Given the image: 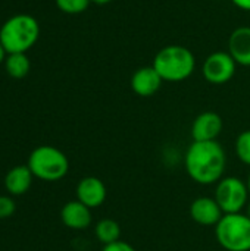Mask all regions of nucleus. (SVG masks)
<instances>
[{
    "label": "nucleus",
    "instance_id": "23",
    "mask_svg": "<svg viewBox=\"0 0 250 251\" xmlns=\"http://www.w3.org/2000/svg\"><path fill=\"white\" fill-rule=\"evenodd\" d=\"M91 3H96V4H108V3H111V1H113V0H90Z\"/></svg>",
    "mask_w": 250,
    "mask_h": 251
},
{
    "label": "nucleus",
    "instance_id": "25",
    "mask_svg": "<svg viewBox=\"0 0 250 251\" xmlns=\"http://www.w3.org/2000/svg\"><path fill=\"white\" fill-rule=\"evenodd\" d=\"M246 184H248V190H249V194H250V175H249V179H248V182H246Z\"/></svg>",
    "mask_w": 250,
    "mask_h": 251
},
{
    "label": "nucleus",
    "instance_id": "20",
    "mask_svg": "<svg viewBox=\"0 0 250 251\" xmlns=\"http://www.w3.org/2000/svg\"><path fill=\"white\" fill-rule=\"evenodd\" d=\"M102 251H136V249H134L131 244H128V243H125V241H122V240H119V241H116V243H112V244L105 246Z\"/></svg>",
    "mask_w": 250,
    "mask_h": 251
},
{
    "label": "nucleus",
    "instance_id": "9",
    "mask_svg": "<svg viewBox=\"0 0 250 251\" xmlns=\"http://www.w3.org/2000/svg\"><path fill=\"white\" fill-rule=\"evenodd\" d=\"M190 216L199 225L217 226L220 224V221L222 219L224 212L215 199L199 197L190 204Z\"/></svg>",
    "mask_w": 250,
    "mask_h": 251
},
{
    "label": "nucleus",
    "instance_id": "8",
    "mask_svg": "<svg viewBox=\"0 0 250 251\" xmlns=\"http://www.w3.org/2000/svg\"><path fill=\"white\" fill-rule=\"evenodd\" d=\"M222 118L215 112L200 113L192 125L193 141H217L222 131Z\"/></svg>",
    "mask_w": 250,
    "mask_h": 251
},
{
    "label": "nucleus",
    "instance_id": "2",
    "mask_svg": "<svg viewBox=\"0 0 250 251\" xmlns=\"http://www.w3.org/2000/svg\"><path fill=\"white\" fill-rule=\"evenodd\" d=\"M161 78L168 82H180L187 79L196 68V57L186 46L171 44L161 49L152 65Z\"/></svg>",
    "mask_w": 250,
    "mask_h": 251
},
{
    "label": "nucleus",
    "instance_id": "13",
    "mask_svg": "<svg viewBox=\"0 0 250 251\" xmlns=\"http://www.w3.org/2000/svg\"><path fill=\"white\" fill-rule=\"evenodd\" d=\"M228 53L237 65L250 66V26H239L231 32Z\"/></svg>",
    "mask_w": 250,
    "mask_h": 251
},
{
    "label": "nucleus",
    "instance_id": "14",
    "mask_svg": "<svg viewBox=\"0 0 250 251\" xmlns=\"http://www.w3.org/2000/svg\"><path fill=\"white\" fill-rule=\"evenodd\" d=\"M34 175L28 165L13 166L4 176V188L10 196H24L32 185Z\"/></svg>",
    "mask_w": 250,
    "mask_h": 251
},
{
    "label": "nucleus",
    "instance_id": "18",
    "mask_svg": "<svg viewBox=\"0 0 250 251\" xmlns=\"http://www.w3.org/2000/svg\"><path fill=\"white\" fill-rule=\"evenodd\" d=\"M236 153L237 157L250 166V129L243 131L236 140Z\"/></svg>",
    "mask_w": 250,
    "mask_h": 251
},
{
    "label": "nucleus",
    "instance_id": "3",
    "mask_svg": "<svg viewBox=\"0 0 250 251\" xmlns=\"http://www.w3.org/2000/svg\"><path fill=\"white\" fill-rule=\"evenodd\" d=\"M40 25L31 15H15L0 28V43L6 53H27L38 40Z\"/></svg>",
    "mask_w": 250,
    "mask_h": 251
},
{
    "label": "nucleus",
    "instance_id": "6",
    "mask_svg": "<svg viewBox=\"0 0 250 251\" xmlns=\"http://www.w3.org/2000/svg\"><path fill=\"white\" fill-rule=\"evenodd\" d=\"M249 197L246 182L236 176H225L218 182L214 199L222 209L224 215H231L242 213L249 201Z\"/></svg>",
    "mask_w": 250,
    "mask_h": 251
},
{
    "label": "nucleus",
    "instance_id": "11",
    "mask_svg": "<svg viewBox=\"0 0 250 251\" xmlns=\"http://www.w3.org/2000/svg\"><path fill=\"white\" fill-rule=\"evenodd\" d=\"M164 79L153 66L139 68L131 76V88L140 97H150L156 94Z\"/></svg>",
    "mask_w": 250,
    "mask_h": 251
},
{
    "label": "nucleus",
    "instance_id": "22",
    "mask_svg": "<svg viewBox=\"0 0 250 251\" xmlns=\"http://www.w3.org/2000/svg\"><path fill=\"white\" fill-rule=\"evenodd\" d=\"M6 56H7V53H6V50H4V47L1 46V43H0V63H1V62H4V59H6Z\"/></svg>",
    "mask_w": 250,
    "mask_h": 251
},
{
    "label": "nucleus",
    "instance_id": "24",
    "mask_svg": "<svg viewBox=\"0 0 250 251\" xmlns=\"http://www.w3.org/2000/svg\"><path fill=\"white\" fill-rule=\"evenodd\" d=\"M246 216H249L250 218V200L248 201V204H246V213H245Z\"/></svg>",
    "mask_w": 250,
    "mask_h": 251
},
{
    "label": "nucleus",
    "instance_id": "7",
    "mask_svg": "<svg viewBox=\"0 0 250 251\" xmlns=\"http://www.w3.org/2000/svg\"><path fill=\"white\" fill-rule=\"evenodd\" d=\"M237 63L228 51L211 53L203 62V76L208 82L214 85H221L228 82L236 74Z\"/></svg>",
    "mask_w": 250,
    "mask_h": 251
},
{
    "label": "nucleus",
    "instance_id": "10",
    "mask_svg": "<svg viewBox=\"0 0 250 251\" xmlns=\"http://www.w3.org/2000/svg\"><path fill=\"white\" fill-rule=\"evenodd\" d=\"M108 196L106 185L96 176H85L77 185V200L90 209L100 207Z\"/></svg>",
    "mask_w": 250,
    "mask_h": 251
},
{
    "label": "nucleus",
    "instance_id": "5",
    "mask_svg": "<svg viewBox=\"0 0 250 251\" xmlns=\"http://www.w3.org/2000/svg\"><path fill=\"white\" fill-rule=\"evenodd\" d=\"M215 235L227 251H250V218L243 213L224 215L215 226Z\"/></svg>",
    "mask_w": 250,
    "mask_h": 251
},
{
    "label": "nucleus",
    "instance_id": "16",
    "mask_svg": "<svg viewBox=\"0 0 250 251\" xmlns=\"http://www.w3.org/2000/svg\"><path fill=\"white\" fill-rule=\"evenodd\" d=\"M94 232H96L97 240L103 246L116 243L121 238V226L113 219H102V221H99L97 225H96Z\"/></svg>",
    "mask_w": 250,
    "mask_h": 251
},
{
    "label": "nucleus",
    "instance_id": "12",
    "mask_svg": "<svg viewBox=\"0 0 250 251\" xmlns=\"http://www.w3.org/2000/svg\"><path fill=\"white\" fill-rule=\"evenodd\" d=\"M60 221L69 229H87L91 224V209L78 200L68 201L60 210Z\"/></svg>",
    "mask_w": 250,
    "mask_h": 251
},
{
    "label": "nucleus",
    "instance_id": "15",
    "mask_svg": "<svg viewBox=\"0 0 250 251\" xmlns=\"http://www.w3.org/2000/svg\"><path fill=\"white\" fill-rule=\"evenodd\" d=\"M4 69L9 76L21 79L28 75L31 69V62L25 53H10L4 59Z\"/></svg>",
    "mask_w": 250,
    "mask_h": 251
},
{
    "label": "nucleus",
    "instance_id": "19",
    "mask_svg": "<svg viewBox=\"0 0 250 251\" xmlns=\"http://www.w3.org/2000/svg\"><path fill=\"white\" fill-rule=\"evenodd\" d=\"M16 212V204L10 196H0V219H7Z\"/></svg>",
    "mask_w": 250,
    "mask_h": 251
},
{
    "label": "nucleus",
    "instance_id": "21",
    "mask_svg": "<svg viewBox=\"0 0 250 251\" xmlns=\"http://www.w3.org/2000/svg\"><path fill=\"white\" fill-rule=\"evenodd\" d=\"M234 6H237L242 10H248L250 12V0H231Z\"/></svg>",
    "mask_w": 250,
    "mask_h": 251
},
{
    "label": "nucleus",
    "instance_id": "4",
    "mask_svg": "<svg viewBox=\"0 0 250 251\" xmlns=\"http://www.w3.org/2000/svg\"><path fill=\"white\" fill-rule=\"evenodd\" d=\"M34 178L55 182L62 179L69 171V160L63 151L53 146H40L34 149L27 162Z\"/></svg>",
    "mask_w": 250,
    "mask_h": 251
},
{
    "label": "nucleus",
    "instance_id": "17",
    "mask_svg": "<svg viewBox=\"0 0 250 251\" xmlns=\"http://www.w3.org/2000/svg\"><path fill=\"white\" fill-rule=\"evenodd\" d=\"M90 3V0H56L57 9L68 15H78L85 12Z\"/></svg>",
    "mask_w": 250,
    "mask_h": 251
},
{
    "label": "nucleus",
    "instance_id": "1",
    "mask_svg": "<svg viewBox=\"0 0 250 251\" xmlns=\"http://www.w3.org/2000/svg\"><path fill=\"white\" fill-rule=\"evenodd\" d=\"M184 163L193 181L211 185L224 178L227 157L218 141H193L187 149Z\"/></svg>",
    "mask_w": 250,
    "mask_h": 251
}]
</instances>
